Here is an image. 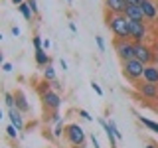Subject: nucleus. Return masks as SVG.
<instances>
[{
  "mask_svg": "<svg viewBox=\"0 0 158 148\" xmlns=\"http://www.w3.org/2000/svg\"><path fill=\"white\" fill-rule=\"evenodd\" d=\"M12 36H16V38L20 36V28L18 26H12Z\"/></svg>",
  "mask_w": 158,
  "mask_h": 148,
  "instance_id": "2f4dec72",
  "label": "nucleus"
},
{
  "mask_svg": "<svg viewBox=\"0 0 158 148\" xmlns=\"http://www.w3.org/2000/svg\"><path fill=\"white\" fill-rule=\"evenodd\" d=\"M18 132H20V130H18L14 125H8V126H6V134H8V138H12V140H16Z\"/></svg>",
  "mask_w": 158,
  "mask_h": 148,
  "instance_id": "412c9836",
  "label": "nucleus"
},
{
  "mask_svg": "<svg viewBox=\"0 0 158 148\" xmlns=\"http://www.w3.org/2000/svg\"><path fill=\"white\" fill-rule=\"evenodd\" d=\"M125 2L128 4V6H140V2H142V0H125Z\"/></svg>",
  "mask_w": 158,
  "mask_h": 148,
  "instance_id": "c756f323",
  "label": "nucleus"
},
{
  "mask_svg": "<svg viewBox=\"0 0 158 148\" xmlns=\"http://www.w3.org/2000/svg\"><path fill=\"white\" fill-rule=\"evenodd\" d=\"M136 93L142 99H148V101H158V85L156 83H148V81H138L135 83Z\"/></svg>",
  "mask_w": 158,
  "mask_h": 148,
  "instance_id": "6e6552de",
  "label": "nucleus"
},
{
  "mask_svg": "<svg viewBox=\"0 0 158 148\" xmlns=\"http://www.w3.org/2000/svg\"><path fill=\"white\" fill-rule=\"evenodd\" d=\"M49 47H52V42H49V39H44V49H46V51H48Z\"/></svg>",
  "mask_w": 158,
  "mask_h": 148,
  "instance_id": "473e14b6",
  "label": "nucleus"
},
{
  "mask_svg": "<svg viewBox=\"0 0 158 148\" xmlns=\"http://www.w3.org/2000/svg\"><path fill=\"white\" fill-rule=\"evenodd\" d=\"M69 30H71V32L75 34V32H77V26H75V24H73V22H69Z\"/></svg>",
  "mask_w": 158,
  "mask_h": 148,
  "instance_id": "f704fd0d",
  "label": "nucleus"
},
{
  "mask_svg": "<svg viewBox=\"0 0 158 148\" xmlns=\"http://www.w3.org/2000/svg\"><path fill=\"white\" fill-rule=\"evenodd\" d=\"M2 71H6V73H10V71H12V63L4 61V63H2Z\"/></svg>",
  "mask_w": 158,
  "mask_h": 148,
  "instance_id": "c85d7f7f",
  "label": "nucleus"
},
{
  "mask_svg": "<svg viewBox=\"0 0 158 148\" xmlns=\"http://www.w3.org/2000/svg\"><path fill=\"white\" fill-rule=\"evenodd\" d=\"M140 8H142V12H144L146 20H156L158 18V4L156 2H152V0H142Z\"/></svg>",
  "mask_w": 158,
  "mask_h": 148,
  "instance_id": "9d476101",
  "label": "nucleus"
},
{
  "mask_svg": "<svg viewBox=\"0 0 158 148\" xmlns=\"http://www.w3.org/2000/svg\"><path fill=\"white\" fill-rule=\"evenodd\" d=\"M42 105H44V111L48 113H53V111H59V107H61V97H59L57 91H53V89H48L46 93H42Z\"/></svg>",
  "mask_w": 158,
  "mask_h": 148,
  "instance_id": "39448f33",
  "label": "nucleus"
},
{
  "mask_svg": "<svg viewBox=\"0 0 158 148\" xmlns=\"http://www.w3.org/2000/svg\"><path fill=\"white\" fill-rule=\"evenodd\" d=\"M103 6H105V12L111 14H125V10L128 4L125 0H103Z\"/></svg>",
  "mask_w": 158,
  "mask_h": 148,
  "instance_id": "1a4fd4ad",
  "label": "nucleus"
},
{
  "mask_svg": "<svg viewBox=\"0 0 158 148\" xmlns=\"http://www.w3.org/2000/svg\"><path fill=\"white\" fill-rule=\"evenodd\" d=\"M57 79V75H56V67L52 65V63H49V65H46L44 67V81H56Z\"/></svg>",
  "mask_w": 158,
  "mask_h": 148,
  "instance_id": "f3484780",
  "label": "nucleus"
},
{
  "mask_svg": "<svg viewBox=\"0 0 158 148\" xmlns=\"http://www.w3.org/2000/svg\"><path fill=\"white\" fill-rule=\"evenodd\" d=\"M113 47H115V53L117 57L123 61H128V59H135V42L131 39H118L115 38L113 39Z\"/></svg>",
  "mask_w": 158,
  "mask_h": 148,
  "instance_id": "20e7f679",
  "label": "nucleus"
},
{
  "mask_svg": "<svg viewBox=\"0 0 158 148\" xmlns=\"http://www.w3.org/2000/svg\"><path fill=\"white\" fill-rule=\"evenodd\" d=\"M26 2H28V6L32 8L34 16H36V14H38V0H26Z\"/></svg>",
  "mask_w": 158,
  "mask_h": 148,
  "instance_id": "393cba45",
  "label": "nucleus"
},
{
  "mask_svg": "<svg viewBox=\"0 0 158 148\" xmlns=\"http://www.w3.org/2000/svg\"><path fill=\"white\" fill-rule=\"evenodd\" d=\"M79 117H81V118H83V121H93V117H91V115H89V113L85 111V109H81V111H79Z\"/></svg>",
  "mask_w": 158,
  "mask_h": 148,
  "instance_id": "cd10ccee",
  "label": "nucleus"
},
{
  "mask_svg": "<svg viewBox=\"0 0 158 148\" xmlns=\"http://www.w3.org/2000/svg\"><path fill=\"white\" fill-rule=\"evenodd\" d=\"M105 24L107 28L115 34L118 39H131V30H128V18L125 14H111L105 12Z\"/></svg>",
  "mask_w": 158,
  "mask_h": 148,
  "instance_id": "f257e3e1",
  "label": "nucleus"
},
{
  "mask_svg": "<svg viewBox=\"0 0 158 148\" xmlns=\"http://www.w3.org/2000/svg\"><path fill=\"white\" fill-rule=\"evenodd\" d=\"M34 56H36V63H38L40 67H46V65L52 63V59H49L46 49H36V53H34Z\"/></svg>",
  "mask_w": 158,
  "mask_h": 148,
  "instance_id": "2eb2a0df",
  "label": "nucleus"
},
{
  "mask_svg": "<svg viewBox=\"0 0 158 148\" xmlns=\"http://www.w3.org/2000/svg\"><path fill=\"white\" fill-rule=\"evenodd\" d=\"M14 101H16V109L22 113H30V103L26 99V93L22 91V89H16L14 91Z\"/></svg>",
  "mask_w": 158,
  "mask_h": 148,
  "instance_id": "f8f14e48",
  "label": "nucleus"
},
{
  "mask_svg": "<svg viewBox=\"0 0 158 148\" xmlns=\"http://www.w3.org/2000/svg\"><path fill=\"white\" fill-rule=\"evenodd\" d=\"M63 136H65V140L73 148H87V132L83 130V126L77 125V122H69V125H65Z\"/></svg>",
  "mask_w": 158,
  "mask_h": 148,
  "instance_id": "f03ea898",
  "label": "nucleus"
},
{
  "mask_svg": "<svg viewBox=\"0 0 158 148\" xmlns=\"http://www.w3.org/2000/svg\"><path fill=\"white\" fill-rule=\"evenodd\" d=\"M63 132H65V122H63V121L56 122V126H53V132H52L53 138H59V136L63 134Z\"/></svg>",
  "mask_w": 158,
  "mask_h": 148,
  "instance_id": "6ab92c4d",
  "label": "nucleus"
},
{
  "mask_svg": "<svg viewBox=\"0 0 158 148\" xmlns=\"http://www.w3.org/2000/svg\"><path fill=\"white\" fill-rule=\"evenodd\" d=\"M142 81L156 83V85H158V65H156V63H150V65L144 67V77H142Z\"/></svg>",
  "mask_w": 158,
  "mask_h": 148,
  "instance_id": "4468645a",
  "label": "nucleus"
},
{
  "mask_svg": "<svg viewBox=\"0 0 158 148\" xmlns=\"http://www.w3.org/2000/svg\"><path fill=\"white\" fill-rule=\"evenodd\" d=\"M4 105L8 107V111L16 107V101H14V93H4Z\"/></svg>",
  "mask_w": 158,
  "mask_h": 148,
  "instance_id": "aec40b11",
  "label": "nucleus"
},
{
  "mask_svg": "<svg viewBox=\"0 0 158 148\" xmlns=\"http://www.w3.org/2000/svg\"><path fill=\"white\" fill-rule=\"evenodd\" d=\"M59 67H61V69H63V71H67V63H65V61H63V59H59Z\"/></svg>",
  "mask_w": 158,
  "mask_h": 148,
  "instance_id": "72a5a7b5",
  "label": "nucleus"
},
{
  "mask_svg": "<svg viewBox=\"0 0 158 148\" xmlns=\"http://www.w3.org/2000/svg\"><path fill=\"white\" fill-rule=\"evenodd\" d=\"M95 43H97L99 51H105L107 49V43H105V39H103V36H95Z\"/></svg>",
  "mask_w": 158,
  "mask_h": 148,
  "instance_id": "5701e85b",
  "label": "nucleus"
},
{
  "mask_svg": "<svg viewBox=\"0 0 158 148\" xmlns=\"http://www.w3.org/2000/svg\"><path fill=\"white\" fill-rule=\"evenodd\" d=\"M49 87H52L53 91H57V93H59V91H61V89H63V85H61V83L57 81V79H56V81H52V83H49Z\"/></svg>",
  "mask_w": 158,
  "mask_h": 148,
  "instance_id": "bb28decb",
  "label": "nucleus"
},
{
  "mask_svg": "<svg viewBox=\"0 0 158 148\" xmlns=\"http://www.w3.org/2000/svg\"><path fill=\"white\" fill-rule=\"evenodd\" d=\"M65 2H67V4H71V2H73V0H65Z\"/></svg>",
  "mask_w": 158,
  "mask_h": 148,
  "instance_id": "58836bf2",
  "label": "nucleus"
},
{
  "mask_svg": "<svg viewBox=\"0 0 158 148\" xmlns=\"http://www.w3.org/2000/svg\"><path fill=\"white\" fill-rule=\"evenodd\" d=\"M144 148H158V144H154V142H148Z\"/></svg>",
  "mask_w": 158,
  "mask_h": 148,
  "instance_id": "e433bc0d",
  "label": "nucleus"
},
{
  "mask_svg": "<svg viewBox=\"0 0 158 148\" xmlns=\"http://www.w3.org/2000/svg\"><path fill=\"white\" fill-rule=\"evenodd\" d=\"M144 67L146 65L140 63L138 59H128V61H123V75L135 85V83L142 81V77H144Z\"/></svg>",
  "mask_w": 158,
  "mask_h": 148,
  "instance_id": "7ed1b4c3",
  "label": "nucleus"
},
{
  "mask_svg": "<svg viewBox=\"0 0 158 148\" xmlns=\"http://www.w3.org/2000/svg\"><path fill=\"white\" fill-rule=\"evenodd\" d=\"M46 118L49 122H59V121H61V115H59V111H53V113H48Z\"/></svg>",
  "mask_w": 158,
  "mask_h": 148,
  "instance_id": "4be33fe9",
  "label": "nucleus"
},
{
  "mask_svg": "<svg viewBox=\"0 0 158 148\" xmlns=\"http://www.w3.org/2000/svg\"><path fill=\"white\" fill-rule=\"evenodd\" d=\"M128 30H131V42L146 43V39H148L146 22H135V20H128Z\"/></svg>",
  "mask_w": 158,
  "mask_h": 148,
  "instance_id": "423d86ee",
  "label": "nucleus"
},
{
  "mask_svg": "<svg viewBox=\"0 0 158 148\" xmlns=\"http://www.w3.org/2000/svg\"><path fill=\"white\" fill-rule=\"evenodd\" d=\"M136 118H138V122H140L142 126H146L148 130H152V132H156V134H158V122L156 121L146 118V117H142V115H136Z\"/></svg>",
  "mask_w": 158,
  "mask_h": 148,
  "instance_id": "dca6fc26",
  "label": "nucleus"
},
{
  "mask_svg": "<svg viewBox=\"0 0 158 148\" xmlns=\"http://www.w3.org/2000/svg\"><path fill=\"white\" fill-rule=\"evenodd\" d=\"M135 59L144 65H150V63H156V53L148 43H135Z\"/></svg>",
  "mask_w": 158,
  "mask_h": 148,
  "instance_id": "0eeeda50",
  "label": "nucleus"
},
{
  "mask_svg": "<svg viewBox=\"0 0 158 148\" xmlns=\"http://www.w3.org/2000/svg\"><path fill=\"white\" fill-rule=\"evenodd\" d=\"M125 16L128 20H135V22H146V16H144V12H142L140 6H127Z\"/></svg>",
  "mask_w": 158,
  "mask_h": 148,
  "instance_id": "ddd939ff",
  "label": "nucleus"
},
{
  "mask_svg": "<svg viewBox=\"0 0 158 148\" xmlns=\"http://www.w3.org/2000/svg\"><path fill=\"white\" fill-rule=\"evenodd\" d=\"M91 89H93V91H95V93H97V95H99V97H101V95H103V89H101V85H99V83H95V81H91Z\"/></svg>",
  "mask_w": 158,
  "mask_h": 148,
  "instance_id": "a878e982",
  "label": "nucleus"
},
{
  "mask_svg": "<svg viewBox=\"0 0 158 148\" xmlns=\"http://www.w3.org/2000/svg\"><path fill=\"white\" fill-rule=\"evenodd\" d=\"M34 49H44V39L40 38V36H34Z\"/></svg>",
  "mask_w": 158,
  "mask_h": 148,
  "instance_id": "b1692460",
  "label": "nucleus"
},
{
  "mask_svg": "<svg viewBox=\"0 0 158 148\" xmlns=\"http://www.w3.org/2000/svg\"><path fill=\"white\" fill-rule=\"evenodd\" d=\"M18 10H20V14L24 16V20H28V22H32V18H34V12H32V8L28 6V2L20 4V6H18Z\"/></svg>",
  "mask_w": 158,
  "mask_h": 148,
  "instance_id": "a211bd4d",
  "label": "nucleus"
},
{
  "mask_svg": "<svg viewBox=\"0 0 158 148\" xmlns=\"http://www.w3.org/2000/svg\"><path fill=\"white\" fill-rule=\"evenodd\" d=\"M22 115H24V113H22V111H18L16 107H14V109H10V111H8L10 125H14V126H16L20 132H22V130H24V126H26V125H24V117H22Z\"/></svg>",
  "mask_w": 158,
  "mask_h": 148,
  "instance_id": "9b49d317",
  "label": "nucleus"
},
{
  "mask_svg": "<svg viewBox=\"0 0 158 148\" xmlns=\"http://www.w3.org/2000/svg\"><path fill=\"white\" fill-rule=\"evenodd\" d=\"M154 111H156V113H158V101H156V105H154Z\"/></svg>",
  "mask_w": 158,
  "mask_h": 148,
  "instance_id": "4c0bfd02",
  "label": "nucleus"
},
{
  "mask_svg": "<svg viewBox=\"0 0 158 148\" xmlns=\"http://www.w3.org/2000/svg\"><path fill=\"white\" fill-rule=\"evenodd\" d=\"M24 2H26V0H12L14 6H20V4H24Z\"/></svg>",
  "mask_w": 158,
  "mask_h": 148,
  "instance_id": "c9c22d12",
  "label": "nucleus"
},
{
  "mask_svg": "<svg viewBox=\"0 0 158 148\" xmlns=\"http://www.w3.org/2000/svg\"><path fill=\"white\" fill-rule=\"evenodd\" d=\"M89 138H91V142H93V146H95V148H101V144H99V140H97V136H95V134H91Z\"/></svg>",
  "mask_w": 158,
  "mask_h": 148,
  "instance_id": "7c9ffc66",
  "label": "nucleus"
}]
</instances>
